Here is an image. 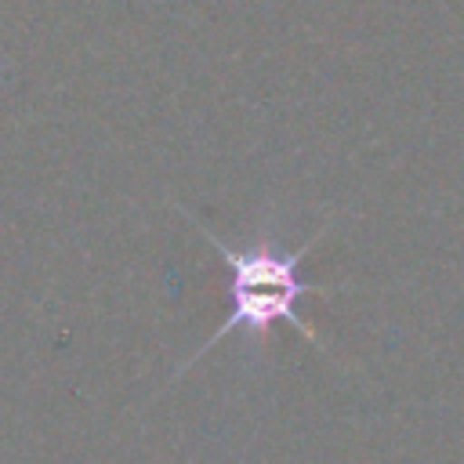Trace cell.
Listing matches in <instances>:
<instances>
[{
	"label": "cell",
	"mask_w": 464,
	"mask_h": 464,
	"mask_svg": "<svg viewBox=\"0 0 464 464\" xmlns=\"http://www.w3.org/2000/svg\"><path fill=\"white\" fill-rule=\"evenodd\" d=\"M185 214V221L210 243V250L221 257V265L228 268V319L185 359L174 366V377L178 381L181 373H188V366H196L210 348H218L221 341H228L232 334H246L254 341H265L268 330L276 323H290L308 344H319V330L301 315V301L308 294H337L344 286H334V283H308L301 276V265L304 257L315 250V243L330 232V221L323 228L312 232V239L297 250H279L272 239H257V243H246V246H232L228 239H221L214 228H207L196 214H188L185 207H178Z\"/></svg>",
	"instance_id": "cell-1"
}]
</instances>
